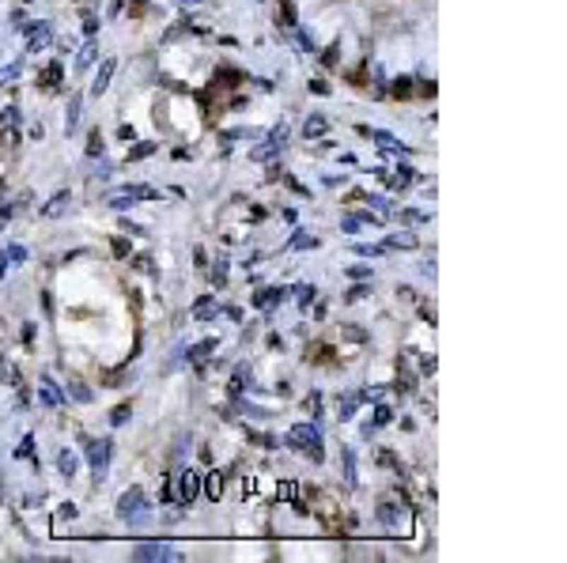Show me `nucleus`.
<instances>
[{
    "label": "nucleus",
    "instance_id": "31",
    "mask_svg": "<svg viewBox=\"0 0 567 563\" xmlns=\"http://www.w3.org/2000/svg\"><path fill=\"white\" fill-rule=\"evenodd\" d=\"M284 144H288V129L280 125V129H272V132H269V148H272V151H280Z\"/></svg>",
    "mask_w": 567,
    "mask_h": 563
},
{
    "label": "nucleus",
    "instance_id": "45",
    "mask_svg": "<svg viewBox=\"0 0 567 563\" xmlns=\"http://www.w3.org/2000/svg\"><path fill=\"white\" fill-rule=\"evenodd\" d=\"M310 91H318V95H329V83H325V80H314V83H310Z\"/></svg>",
    "mask_w": 567,
    "mask_h": 563
},
{
    "label": "nucleus",
    "instance_id": "26",
    "mask_svg": "<svg viewBox=\"0 0 567 563\" xmlns=\"http://www.w3.org/2000/svg\"><path fill=\"white\" fill-rule=\"evenodd\" d=\"M416 182V170L412 167H397V178H394V190H409V185Z\"/></svg>",
    "mask_w": 567,
    "mask_h": 563
},
{
    "label": "nucleus",
    "instance_id": "28",
    "mask_svg": "<svg viewBox=\"0 0 567 563\" xmlns=\"http://www.w3.org/2000/svg\"><path fill=\"white\" fill-rule=\"evenodd\" d=\"M378 518H382L386 526H397V522H401V511H397L394 503H382V506H378Z\"/></svg>",
    "mask_w": 567,
    "mask_h": 563
},
{
    "label": "nucleus",
    "instance_id": "4",
    "mask_svg": "<svg viewBox=\"0 0 567 563\" xmlns=\"http://www.w3.org/2000/svg\"><path fill=\"white\" fill-rule=\"evenodd\" d=\"M80 443H83L87 465L95 469V480H103V477H106V465H110V454H114V443H110V439H91V435H83Z\"/></svg>",
    "mask_w": 567,
    "mask_h": 563
},
{
    "label": "nucleus",
    "instance_id": "6",
    "mask_svg": "<svg viewBox=\"0 0 567 563\" xmlns=\"http://www.w3.org/2000/svg\"><path fill=\"white\" fill-rule=\"evenodd\" d=\"M133 556L136 559H182V552L170 548V545H163V540H156V545H136Z\"/></svg>",
    "mask_w": 567,
    "mask_h": 563
},
{
    "label": "nucleus",
    "instance_id": "32",
    "mask_svg": "<svg viewBox=\"0 0 567 563\" xmlns=\"http://www.w3.org/2000/svg\"><path fill=\"white\" fill-rule=\"evenodd\" d=\"M129 416H133V405H117L114 412H110V424H114V427H122Z\"/></svg>",
    "mask_w": 567,
    "mask_h": 563
},
{
    "label": "nucleus",
    "instance_id": "41",
    "mask_svg": "<svg viewBox=\"0 0 567 563\" xmlns=\"http://www.w3.org/2000/svg\"><path fill=\"white\" fill-rule=\"evenodd\" d=\"M348 276H352V280H367V284H370V269H367V265H352Z\"/></svg>",
    "mask_w": 567,
    "mask_h": 563
},
{
    "label": "nucleus",
    "instance_id": "46",
    "mask_svg": "<svg viewBox=\"0 0 567 563\" xmlns=\"http://www.w3.org/2000/svg\"><path fill=\"white\" fill-rule=\"evenodd\" d=\"M23 344H35V325H30V322L23 325Z\"/></svg>",
    "mask_w": 567,
    "mask_h": 563
},
{
    "label": "nucleus",
    "instance_id": "42",
    "mask_svg": "<svg viewBox=\"0 0 567 563\" xmlns=\"http://www.w3.org/2000/svg\"><path fill=\"white\" fill-rule=\"evenodd\" d=\"M307 412H314V419L322 416V393H310V397H307Z\"/></svg>",
    "mask_w": 567,
    "mask_h": 563
},
{
    "label": "nucleus",
    "instance_id": "18",
    "mask_svg": "<svg viewBox=\"0 0 567 563\" xmlns=\"http://www.w3.org/2000/svg\"><path fill=\"white\" fill-rule=\"evenodd\" d=\"M325 129H329V121H325V117H307L303 137H307V140H318V137H325Z\"/></svg>",
    "mask_w": 567,
    "mask_h": 563
},
{
    "label": "nucleus",
    "instance_id": "44",
    "mask_svg": "<svg viewBox=\"0 0 567 563\" xmlns=\"http://www.w3.org/2000/svg\"><path fill=\"white\" fill-rule=\"evenodd\" d=\"M16 76H19V64H8V69L0 72V80H16Z\"/></svg>",
    "mask_w": 567,
    "mask_h": 563
},
{
    "label": "nucleus",
    "instance_id": "40",
    "mask_svg": "<svg viewBox=\"0 0 567 563\" xmlns=\"http://www.w3.org/2000/svg\"><path fill=\"white\" fill-rule=\"evenodd\" d=\"M359 257H382V253H390L386 246H356Z\"/></svg>",
    "mask_w": 567,
    "mask_h": 563
},
{
    "label": "nucleus",
    "instance_id": "9",
    "mask_svg": "<svg viewBox=\"0 0 567 563\" xmlns=\"http://www.w3.org/2000/svg\"><path fill=\"white\" fill-rule=\"evenodd\" d=\"M114 72H117V61L114 57H106L103 64H99V72H95V80H91V95L99 98L106 87H110V80H114Z\"/></svg>",
    "mask_w": 567,
    "mask_h": 563
},
{
    "label": "nucleus",
    "instance_id": "25",
    "mask_svg": "<svg viewBox=\"0 0 567 563\" xmlns=\"http://www.w3.org/2000/svg\"><path fill=\"white\" fill-rule=\"evenodd\" d=\"M220 310H216V303L212 299H201V303H193V318H201V322H209V318H216Z\"/></svg>",
    "mask_w": 567,
    "mask_h": 563
},
{
    "label": "nucleus",
    "instance_id": "21",
    "mask_svg": "<svg viewBox=\"0 0 567 563\" xmlns=\"http://www.w3.org/2000/svg\"><path fill=\"white\" fill-rule=\"evenodd\" d=\"M382 246H386V250H412V246H416V235H409V231H401V235L386 238Z\"/></svg>",
    "mask_w": 567,
    "mask_h": 563
},
{
    "label": "nucleus",
    "instance_id": "48",
    "mask_svg": "<svg viewBox=\"0 0 567 563\" xmlns=\"http://www.w3.org/2000/svg\"><path fill=\"white\" fill-rule=\"evenodd\" d=\"M61 518H76V506H72V503H61Z\"/></svg>",
    "mask_w": 567,
    "mask_h": 563
},
{
    "label": "nucleus",
    "instance_id": "1",
    "mask_svg": "<svg viewBox=\"0 0 567 563\" xmlns=\"http://www.w3.org/2000/svg\"><path fill=\"white\" fill-rule=\"evenodd\" d=\"M201 492V477L193 469H178L174 477H167V488H163V503L174 506H189Z\"/></svg>",
    "mask_w": 567,
    "mask_h": 563
},
{
    "label": "nucleus",
    "instance_id": "20",
    "mask_svg": "<svg viewBox=\"0 0 567 563\" xmlns=\"http://www.w3.org/2000/svg\"><path fill=\"white\" fill-rule=\"evenodd\" d=\"M204 480H209V484H204V492H209V499H220V495H223V472H220V469H212V472H209V477H204Z\"/></svg>",
    "mask_w": 567,
    "mask_h": 563
},
{
    "label": "nucleus",
    "instance_id": "39",
    "mask_svg": "<svg viewBox=\"0 0 567 563\" xmlns=\"http://www.w3.org/2000/svg\"><path fill=\"white\" fill-rule=\"evenodd\" d=\"M363 295H367V280H359L356 288H348V295H344V299H348V303H359Z\"/></svg>",
    "mask_w": 567,
    "mask_h": 563
},
{
    "label": "nucleus",
    "instance_id": "2",
    "mask_svg": "<svg viewBox=\"0 0 567 563\" xmlns=\"http://www.w3.org/2000/svg\"><path fill=\"white\" fill-rule=\"evenodd\" d=\"M284 446L299 450V454H310V461H325V450H322V431L318 424H296L288 435H284Z\"/></svg>",
    "mask_w": 567,
    "mask_h": 563
},
{
    "label": "nucleus",
    "instance_id": "23",
    "mask_svg": "<svg viewBox=\"0 0 567 563\" xmlns=\"http://www.w3.org/2000/svg\"><path fill=\"white\" fill-rule=\"evenodd\" d=\"M341 458H344V484H348V488H356V454H352V450H341Z\"/></svg>",
    "mask_w": 567,
    "mask_h": 563
},
{
    "label": "nucleus",
    "instance_id": "34",
    "mask_svg": "<svg viewBox=\"0 0 567 563\" xmlns=\"http://www.w3.org/2000/svg\"><path fill=\"white\" fill-rule=\"evenodd\" d=\"M212 284H216V288H227V261L223 257L216 261V269H212Z\"/></svg>",
    "mask_w": 567,
    "mask_h": 563
},
{
    "label": "nucleus",
    "instance_id": "30",
    "mask_svg": "<svg viewBox=\"0 0 567 563\" xmlns=\"http://www.w3.org/2000/svg\"><path fill=\"white\" fill-rule=\"evenodd\" d=\"M69 393H72L80 405H91V401H95V393H91V390H83L80 382H69Z\"/></svg>",
    "mask_w": 567,
    "mask_h": 563
},
{
    "label": "nucleus",
    "instance_id": "13",
    "mask_svg": "<svg viewBox=\"0 0 567 563\" xmlns=\"http://www.w3.org/2000/svg\"><path fill=\"white\" fill-rule=\"evenodd\" d=\"M363 405L359 401V393H344L341 401H337V419H341V424H348V419H356V408Z\"/></svg>",
    "mask_w": 567,
    "mask_h": 563
},
{
    "label": "nucleus",
    "instance_id": "38",
    "mask_svg": "<svg viewBox=\"0 0 567 563\" xmlns=\"http://www.w3.org/2000/svg\"><path fill=\"white\" fill-rule=\"evenodd\" d=\"M57 80H61V64H49V69H46V83H42V87H46V91H53V87H57Z\"/></svg>",
    "mask_w": 567,
    "mask_h": 563
},
{
    "label": "nucleus",
    "instance_id": "33",
    "mask_svg": "<svg viewBox=\"0 0 567 563\" xmlns=\"http://www.w3.org/2000/svg\"><path fill=\"white\" fill-rule=\"evenodd\" d=\"M390 419H394V412H390L386 405H378V408H375V424H370V427H386ZM370 427H367V435H370Z\"/></svg>",
    "mask_w": 567,
    "mask_h": 563
},
{
    "label": "nucleus",
    "instance_id": "11",
    "mask_svg": "<svg viewBox=\"0 0 567 563\" xmlns=\"http://www.w3.org/2000/svg\"><path fill=\"white\" fill-rule=\"evenodd\" d=\"M359 132H363V137H370V140H378V148H390V151H405L397 144V137L394 132H386V129H367V125H359Z\"/></svg>",
    "mask_w": 567,
    "mask_h": 563
},
{
    "label": "nucleus",
    "instance_id": "12",
    "mask_svg": "<svg viewBox=\"0 0 567 563\" xmlns=\"http://www.w3.org/2000/svg\"><path fill=\"white\" fill-rule=\"evenodd\" d=\"M284 299H288V288H265L254 295V306H261V310H269V306H280Z\"/></svg>",
    "mask_w": 567,
    "mask_h": 563
},
{
    "label": "nucleus",
    "instance_id": "27",
    "mask_svg": "<svg viewBox=\"0 0 567 563\" xmlns=\"http://www.w3.org/2000/svg\"><path fill=\"white\" fill-rule=\"evenodd\" d=\"M103 148H106V144H103V132L95 129L91 137H87V156H91V159H99V156H103Z\"/></svg>",
    "mask_w": 567,
    "mask_h": 563
},
{
    "label": "nucleus",
    "instance_id": "19",
    "mask_svg": "<svg viewBox=\"0 0 567 563\" xmlns=\"http://www.w3.org/2000/svg\"><path fill=\"white\" fill-rule=\"evenodd\" d=\"M216 348H220V340H201V344H193L189 348V363H201V359H209V352H216Z\"/></svg>",
    "mask_w": 567,
    "mask_h": 563
},
{
    "label": "nucleus",
    "instance_id": "37",
    "mask_svg": "<svg viewBox=\"0 0 567 563\" xmlns=\"http://www.w3.org/2000/svg\"><path fill=\"white\" fill-rule=\"evenodd\" d=\"M359 227H363V219H359V216H344V219H341V231H344V235H356Z\"/></svg>",
    "mask_w": 567,
    "mask_h": 563
},
{
    "label": "nucleus",
    "instance_id": "47",
    "mask_svg": "<svg viewBox=\"0 0 567 563\" xmlns=\"http://www.w3.org/2000/svg\"><path fill=\"white\" fill-rule=\"evenodd\" d=\"M420 371H423V374H431V371H435V356H431V359L423 356V359H420Z\"/></svg>",
    "mask_w": 567,
    "mask_h": 563
},
{
    "label": "nucleus",
    "instance_id": "5",
    "mask_svg": "<svg viewBox=\"0 0 567 563\" xmlns=\"http://www.w3.org/2000/svg\"><path fill=\"white\" fill-rule=\"evenodd\" d=\"M159 190H151V185H125V190H114L106 197V204L114 208V212H125V208H133L136 201H156Z\"/></svg>",
    "mask_w": 567,
    "mask_h": 563
},
{
    "label": "nucleus",
    "instance_id": "24",
    "mask_svg": "<svg viewBox=\"0 0 567 563\" xmlns=\"http://www.w3.org/2000/svg\"><path fill=\"white\" fill-rule=\"evenodd\" d=\"M296 295H299V306H303V310H310V303L318 299V288H314V284H299Z\"/></svg>",
    "mask_w": 567,
    "mask_h": 563
},
{
    "label": "nucleus",
    "instance_id": "15",
    "mask_svg": "<svg viewBox=\"0 0 567 563\" xmlns=\"http://www.w3.org/2000/svg\"><path fill=\"white\" fill-rule=\"evenodd\" d=\"M80 110H83V95H72L69 98V114H64V132H76V125H80Z\"/></svg>",
    "mask_w": 567,
    "mask_h": 563
},
{
    "label": "nucleus",
    "instance_id": "36",
    "mask_svg": "<svg viewBox=\"0 0 567 563\" xmlns=\"http://www.w3.org/2000/svg\"><path fill=\"white\" fill-rule=\"evenodd\" d=\"M35 454V435H23V443L16 446V458H30Z\"/></svg>",
    "mask_w": 567,
    "mask_h": 563
},
{
    "label": "nucleus",
    "instance_id": "3",
    "mask_svg": "<svg viewBox=\"0 0 567 563\" xmlns=\"http://www.w3.org/2000/svg\"><path fill=\"white\" fill-rule=\"evenodd\" d=\"M117 518L122 522H129V526H144V522H151V506H148V499H144V488H129V492H122V499H117Z\"/></svg>",
    "mask_w": 567,
    "mask_h": 563
},
{
    "label": "nucleus",
    "instance_id": "14",
    "mask_svg": "<svg viewBox=\"0 0 567 563\" xmlns=\"http://www.w3.org/2000/svg\"><path fill=\"white\" fill-rule=\"evenodd\" d=\"M27 261V246H19V242H12L8 250H0V276H4L8 265H23Z\"/></svg>",
    "mask_w": 567,
    "mask_h": 563
},
{
    "label": "nucleus",
    "instance_id": "10",
    "mask_svg": "<svg viewBox=\"0 0 567 563\" xmlns=\"http://www.w3.org/2000/svg\"><path fill=\"white\" fill-rule=\"evenodd\" d=\"M53 42V27L49 23H35L27 30V50H46Z\"/></svg>",
    "mask_w": 567,
    "mask_h": 563
},
{
    "label": "nucleus",
    "instance_id": "29",
    "mask_svg": "<svg viewBox=\"0 0 567 563\" xmlns=\"http://www.w3.org/2000/svg\"><path fill=\"white\" fill-rule=\"evenodd\" d=\"M246 374H250V367H246V363H242V367H235V378H231V393H235V397L246 390Z\"/></svg>",
    "mask_w": 567,
    "mask_h": 563
},
{
    "label": "nucleus",
    "instance_id": "16",
    "mask_svg": "<svg viewBox=\"0 0 567 563\" xmlns=\"http://www.w3.org/2000/svg\"><path fill=\"white\" fill-rule=\"evenodd\" d=\"M76 469H80V458H76L72 450H61V454H57V472L72 480V477H76Z\"/></svg>",
    "mask_w": 567,
    "mask_h": 563
},
{
    "label": "nucleus",
    "instance_id": "35",
    "mask_svg": "<svg viewBox=\"0 0 567 563\" xmlns=\"http://www.w3.org/2000/svg\"><path fill=\"white\" fill-rule=\"evenodd\" d=\"M95 57H99V42H95V38H91V42H87V46H83V57H80V69H87V64H91Z\"/></svg>",
    "mask_w": 567,
    "mask_h": 563
},
{
    "label": "nucleus",
    "instance_id": "17",
    "mask_svg": "<svg viewBox=\"0 0 567 563\" xmlns=\"http://www.w3.org/2000/svg\"><path fill=\"white\" fill-rule=\"evenodd\" d=\"M314 246H318V238H314L310 231H296V235H291V242H288L284 250H314Z\"/></svg>",
    "mask_w": 567,
    "mask_h": 563
},
{
    "label": "nucleus",
    "instance_id": "8",
    "mask_svg": "<svg viewBox=\"0 0 567 563\" xmlns=\"http://www.w3.org/2000/svg\"><path fill=\"white\" fill-rule=\"evenodd\" d=\"M38 397H42V405H49V408L64 405V390L49 378V374H42V378H38Z\"/></svg>",
    "mask_w": 567,
    "mask_h": 563
},
{
    "label": "nucleus",
    "instance_id": "43",
    "mask_svg": "<svg viewBox=\"0 0 567 563\" xmlns=\"http://www.w3.org/2000/svg\"><path fill=\"white\" fill-rule=\"evenodd\" d=\"M114 257H129V242L125 238H114Z\"/></svg>",
    "mask_w": 567,
    "mask_h": 563
},
{
    "label": "nucleus",
    "instance_id": "7",
    "mask_svg": "<svg viewBox=\"0 0 567 563\" xmlns=\"http://www.w3.org/2000/svg\"><path fill=\"white\" fill-rule=\"evenodd\" d=\"M69 204H72V193H69V190H61V193H53L49 201L38 208V216H46V219H57V216H64V212H69Z\"/></svg>",
    "mask_w": 567,
    "mask_h": 563
},
{
    "label": "nucleus",
    "instance_id": "22",
    "mask_svg": "<svg viewBox=\"0 0 567 563\" xmlns=\"http://www.w3.org/2000/svg\"><path fill=\"white\" fill-rule=\"evenodd\" d=\"M156 148H159L156 140H140L136 148H129V163H140V159H148V156H151V151H156Z\"/></svg>",
    "mask_w": 567,
    "mask_h": 563
}]
</instances>
